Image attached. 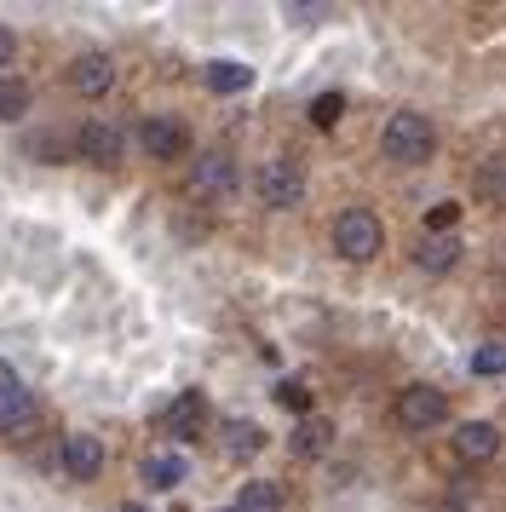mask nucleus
I'll list each match as a JSON object with an SVG mask.
<instances>
[{
  "label": "nucleus",
  "instance_id": "obj_25",
  "mask_svg": "<svg viewBox=\"0 0 506 512\" xmlns=\"http://www.w3.org/2000/svg\"><path fill=\"white\" fill-rule=\"evenodd\" d=\"M12 52H18V41H12V29L0 24V70H6V64H12Z\"/></svg>",
  "mask_w": 506,
  "mask_h": 512
},
{
  "label": "nucleus",
  "instance_id": "obj_22",
  "mask_svg": "<svg viewBox=\"0 0 506 512\" xmlns=\"http://www.w3.org/2000/svg\"><path fill=\"white\" fill-rule=\"evenodd\" d=\"M472 374H506V346L501 340H489V346L472 357Z\"/></svg>",
  "mask_w": 506,
  "mask_h": 512
},
{
  "label": "nucleus",
  "instance_id": "obj_21",
  "mask_svg": "<svg viewBox=\"0 0 506 512\" xmlns=\"http://www.w3.org/2000/svg\"><path fill=\"white\" fill-rule=\"evenodd\" d=\"M455 225H460L455 202H432V208H426V236H443V231H455Z\"/></svg>",
  "mask_w": 506,
  "mask_h": 512
},
{
  "label": "nucleus",
  "instance_id": "obj_12",
  "mask_svg": "<svg viewBox=\"0 0 506 512\" xmlns=\"http://www.w3.org/2000/svg\"><path fill=\"white\" fill-rule=\"evenodd\" d=\"M190 185H196V196H225V190L236 185V162H230L225 150H207V156H196Z\"/></svg>",
  "mask_w": 506,
  "mask_h": 512
},
{
  "label": "nucleus",
  "instance_id": "obj_1",
  "mask_svg": "<svg viewBox=\"0 0 506 512\" xmlns=\"http://www.w3.org/2000/svg\"><path fill=\"white\" fill-rule=\"evenodd\" d=\"M380 156L397 167H420L437 156V127L426 116H414V110H397V116L380 127Z\"/></svg>",
  "mask_w": 506,
  "mask_h": 512
},
{
  "label": "nucleus",
  "instance_id": "obj_20",
  "mask_svg": "<svg viewBox=\"0 0 506 512\" xmlns=\"http://www.w3.org/2000/svg\"><path fill=\"white\" fill-rule=\"evenodd\" d=\"M29 110V87L12 81V75H0V121H18Z\"/></svg>",
  "mask_w": 506,
  "mask_h": 512
},
{
  "label": "nucleus",
  "instance_id": "obj_19",
  "mask_svg": "<svg viewBox=\"0 0 506 512\" xmlns=\"http://www.w3.org/2000/svg\"><path fill=\"white\" fill-rule=\"evenodd\" d=\"M259 443H265V432H259L253 420H230V426H225V455H236V461H242V455H253Z\"/></svg>",
  "mask_w": 506,
  "mask_h": 512
},
{
  "label": "nucleus",
  "instance_id": "obj_4",
  "mask_svg": "<svg viewBox=\"0 0 506 512\" xmlns=\"http://www.w3.org/2000/svg\"><path fill=\"white\" fill-rule=\"evenodd\" d=\"M75 156L92 162V167H115L121 156H127V133H121L115 121L92 116V121H81V133H75Z\"/></svg>",
  "mask_w": 506,
  "mask_h": 512
},
{
  "label": "nucleus",
  "instance_id": "obj_18",
  "mask_svg": "<svg viewBox=\"0 0 506 512\" xmlns=\"http://www.w3.org/2000/svg\"><path fill=\"white\" fill-rule=\"evenodd\" d=\"M328 443H334V426H328L322 415L299 420V432H294V449H299V455H322Z\"/></svg>",
  "mask_w": 506,
  "mask_h": 512
},
{
  "label": "nucleus",
  "instance_id": "obj_17",
  "mask_svg": "<svg viewBox=\"0 0 506 512\" xmlns=\"http://www.w3.org/2000/svg\"><path fill=\"white\" fill-rule=\"evenodd\" d=\"M478 196L495 202V208H506V156H489V162L478 167Z\"/></svg>",
  "mask_w": 506,
  "mask_h": 512
},
{
  "label": "nucleus",
  "instance_id": "obj_27",
  "mask_svg": "<svg viewBox=\"0 0 506 512\" xmlns=\"http://www.w3.org/2000/svg\"><path fill=\"white\" fill-rule=\"evenodd\" d=\"M230 512H236V507H230Z\"/></svg>",
  "mask_w": 506,
  "mask_h": 512
},
{
  "label": "nucleus",
  "instance_id": "obj_14",
  "mask_svg": "<svg viewBox=\"0 0 506 512\" xmlns=\"http://www.w3.org/2000/svg\"><path fill=\"white\" fill-rule=\"evenodd\" d=\"M202 81L213 87V93H242V87H253V70L236 64V58H213V64L202 70Z\"/></svg>",
  "mask_w": 506,
  "mask_h": 512
},
{
  "label": "nucleus",
  "instance_id": "obj_24",
  "mask_svg": "<svg viewBox=\"0 0 506 512\" xmlns=\"http://www.w3.org/2000/svg\"><path fill=\"white\" fill-rule=\"evenodd\" d=\"M282 403H288V409H305V403H311V392H305V386H299V380H282Z\"/></svg>",
  "mask_w": 506,
  "mask_h": 512
},
{
  "label": "nucleus",
  "instance_id": "obj_5",
  "mask_svg": "<svg viewBox=\"0 0 506 512\" xmlns=\"http://www.w3.org/2000/svg\"><path fill=\"white\" fill-rule=\"evenodd\" d=\"M449 420V392H437V386H409V392L397 397V426L403 432H432Z\"/></svg>",
  "mask_w": 506,
  "mask_h": 512
},
{
  "label": "nucleus",
  "instance_id": "obj_7",
  "mask_svg": "<svg viewBox=\"0 0 506 512\" xmlns=\"http://www.w3.org/2000/svg\"><path fill=\"white\" fill-rule=\"evenodd\" d=\"M202 426H207V397L202 392H179L161 409V432H167V438H202Z\"/></svg>",
  "mask_w": 506,
  "mask_h": 512
},
{
  "label": "nucleus",
  "instance_id": "obj_3",
  "mask_svg": "<svg viewBox=\"0 0 506 512\" xmlns=\"http://www.w3.org/2000/svg\"><path fill=\"white\" fill-rule=\"evenodd\" d=\"M253 190H259V202L276 213H288L305 202V173H299V162H288V156H276V162L259 167V179H253Z\"/></svg>",
  "mask_w": 506,
  "mask_h": 512
},
{
  "label": "nucleus",
  "instance_id": "obj_16",
  "mask_svg": "<svg viewBox=\"0 0 506 512\" xmlns=\"http://www.w3.org/2000/svg\"><path fill=\"white\" fill-rule=\"evenodd\" d=\"M144 484L150 489L184 484V455H150V461H144Z\"/></svg>",
  "mask_w": 506,
  "mask_h": 512
},
{
  "label": "nucleus",
  "instance_id": "obj_2",
  "mask_svg": "<svg viewBox=\"0 0 506 512\" xmlns=\"http://www.w3.org/2000/svg\"><path fill=\"white\" fill-rule=\"evenodd\" d=\"M386 248V231H380V219H374V208H340V219H334V254L351 259V265H368V259Z\"/></svg>",
  "mask_w": 506,
  "mask_h": 512
},
{
  "label": "nucleus",
  "instance_id": "obj_9",
  "mask_svg": "<svg viewBox=\"0 0 506 512\" xmlns=\"http://www.w3.org/2000/svg\"><path fill=\"white\" fill-rule=\"evenodd\" d=\"M58 461H64L69 478H81V484H87V478L104 472V443L92 438V432H69L64 449H58Z\"/></svg>",
  "mask_w": 506,
  "mask_h": 512
},
{
  "label": "nucleus",
  "instance_id": "obj_13",
  "mask_svg": "<svg viewBox=\"0 0 506 512\" xmlns=\"http://www.w3.org/2000/svg\"><path fill=\"white\" fill-rule=\"evenodd\" d=\"M414 259H420V271H455L460 265V242L455 236H420Z\"/></svg>",
  "mask_w": 506,
  "mask_h": 512
},
{
  "label": "nucleus",
  "instance_id": "obj_15",
  "mask_svg": "<svg viewBox=\"0 0 506 512\" xmlns=\"http://www.w3.org/2000/svg\"><path fill=\"white\" fill-rule=\"evenodd\" d=\"M276 507H282V484H271V478L242 484V495H236V512H276Z\"/></svg>",
  "mask_w": 506,
  "mask_h": 512
},
{
  "label": "nucleus",
  "instance_id": "obj_6",
  "mask_svg": "<svg viewBox=\"0 0 506 512\" xmlns=\"http://www.w3.org/2000/svg\"><path fill=\"white\" fill-rule=\"evenodd\" d=\"M138 144H144V156H150V162H179L184 150H190V127H184L179 116H144Z\"/></svg>",
  "mask_w": 506,
  "mask_h": 512
},
{
  "label": "nucleus",
  "instance_id": "obj_23",
  "mask_svg": "<svg viewBox=\"0 0 506 512\" xmlns=\"http://www.w3.org/2000/svg\"><path fill=\"white\" fill-rule=\"evenodd\" d=\"M340 116H345V98L340 93H322L317 104H311V121H317V127H334Z\"/></svg>",
  "mask_w": 506,
  "mask_h": 512
},
{
  "label": "nucleus",
  "instance_id": "obj_10",
  "mask_svg": "<svg viewBox=\"0 0 506 512\" xmlns=\"http://www.w3.org/2000/svg\"><path fill=\"white\" fill-rule=\"evenodd\" d=\"M69 87L81 98H104L115 87V64L104 58V52H81L75 64H69Z\"/></svg>",
  "mask_w": 506,
  "mask_h": 512
},
{
  "label": "nucleus",
  "instance_id": "obj_11",
  "mask_svg": "<svg viewBox=\"0 0 506 512\" xmlns=\"http://www.w3.org/2000/svg\"><path fill=\"white\" fill-rule=\"evenodd\" d=\"M455 455H460L466 466L495 461V455H501V432H495L489 420H466V426L455 432Z\"/></svg>",
  "mask_w": 506,
  "mask_h": 512
},
{
  "label": "nucleus",
  "instance_id": "obj_26",
  "mask_svg": "<svg viewBox=\"0 0 506 512\" xmlns=\"http://www.w3.org/2000/svg\"><path fill=\"white\" fill-rule=\"evenodd\" d=\"M121 512H150V507H138V501H127V507H121Z\"/></svg>",
  "mask_w": 506,
  "mask_h": 512
},
{
  "label": "nucleus",
  "instance_id": "obj_8",
  "mask_svg": "<svg viewBox=\"0 0 506 512\" xmlns=\"http://www.w3.org/2000/svg\"><path fill=\"white\" fill-rule=\"evenodd\" d=\"M35 420V392H23V380L0 363V432H23Z\"/></svg>",
  "mask_w": 506,
  "mask_h": 512
}]
</instances>
